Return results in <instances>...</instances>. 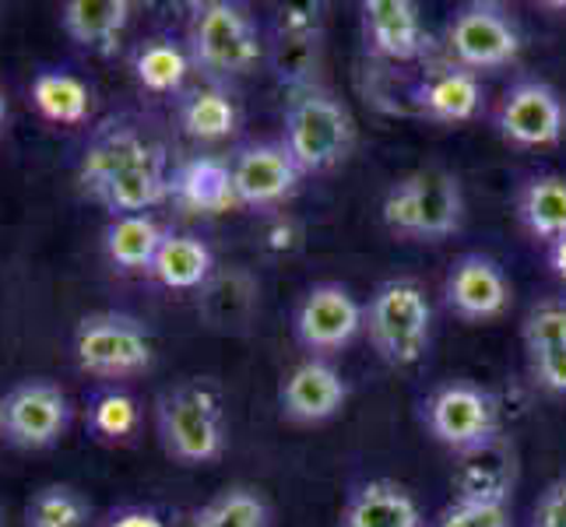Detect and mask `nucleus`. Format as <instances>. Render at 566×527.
I'll use <instances>...</instances> for the list:
<instances>
[{
	"mask_svg": "<svg viewBox=\"0 0 566 527\" xmlns=\"http://www.w3.org/2000/svg\"><path fill=\"white\" fill-rule=\"evenodd\" d=\"M169 176L166 148L127 124H106L77 159V183L109 219L169 201Z\"/></svg>",
	"mask_w": 566,
	"mask_h": 527,
	"instance_id": "f257e3e1",
	"label": "nucleus"
},
{
	"mask_svg": "<svg viewBox=\"0 0 566 527\" xmlns=\"http://www.w3.org/2000/svg\"><path fill=\"white\" fill-rule=\"evenodd\" d=\"M366 335L377 356L395 366H416L433 341V306L416 278H387L366 303Z\"/></svg>",
	"mask_w": 566,
	"mask_h": 527,
	"instance_id": "f03ea898",
	"label": "nucleus"
},
{
	"mask_svg": "<svg viewBox=\"0 0 566 527\" xmlns=\"http://www.w3.org/2000/svg\"><path fill=\"white\" fill-rule=\"evenodd\" d=\"M155 433L166 457L187 467L211 464L226 454L222 401L205 383H177L155 401Z\"/></svg>",
	"mask_w": 566,
	"mask_h": 527,
	"instance_id": "7ed1b4c3",
	"label": "nucleus"
},
{
	"mask_svg": "<svg viewBox=\"0 0 566 527\" xmlns=\"http://www.w3.org/2000/svg\"><path fill=\"white\" fill-rule=\"evenodd\" d=\"M285 151L306 172H327L348 159L356 145V120L345 103L324 88H306L292 95L285 109Z\"/></svg>",
	"mask_w": 566,
	"mask_h": 527,
	"instance_id": "20e7f679",
	"label": "nucleus"
},
{
	"mask_svg": "<svg viewBox=\"0 0 566 527\" xmlns=\"http://www.w3.org/2000/svg\"><path fill=\"white\" fill-rule=\"evenodd\" d=\"M464 198L458 176L443 169H426L398 180L384 198V222L405 240H447L461 229Z\"/></svg>",
	"mask_w": 566,
	"mask_h": 527,
	"instance_id": "39448f33",
	"label": "nucleus"
},
{
	"mask_svg": "<svg viewBox=\"0 0 566 527\" xmlns=\"http://www.w3.org/2000/svg\"><path fill=\"white\" fill-rule=\"evenodd\" d=\"M71 348L82 373L109 383L145 373L155 359L151 330L138 317L116 314V309H103V314H88L77 320Z\"/></svg>",
	"mask_w": 566,
	"mask_h": 527,
	"instance_id": "423d86ee",
	"label": "nucleus"
},
{
	"mask_svg": "<svg viewBox=\"0 0 566 527\" xmlns=\"http://www.w3.org/2000/svg\"><path fill=\"white\" fill-rule=\"evenodd\" d=\"M187 53L190 64L208 77H237L258 64L264 50L258 25L250 22V14L240 4L208 0L190 14Z\"/></svg>",
	"mask_w": 566,
	"mask_h": 527,
	"instance_id": "0eeeda50",
	"label": "nucleus"
},
{
	"mask_svg": "<svg viewBox=\"0 0 566 527\" xmlns=\"http://www.w3.org/2000/svg\"><path fill=\"white\" fill-rule=\"evenodd\" d=\"M71 422V398L53 380H18L0 398V440L18 446V451H50L67 436Z\"/></svg>",
	"mask_w": 566,
	"mask_h": 527,
	"instance_id": "6e6552de",
	"label": "nucleus"
},
{
	"mask_svg": "<svg viewBox=\"0 0 566 527\" xmlns=\"http://www.w3.org/2000/svg\"><path fill=\"white\" fill-rule=\"evenodd\" d=\"M422 419L429 436L454 454L475 451V446L503 436L496 394L468 380H451L437 387L422 404Z\"/></svg>",
	"mask_w": 566,
	"mask_h": 527,
	"instance_id": "1a4fd4ad",
	"label": "nucleus"
},
{
	"mask_svg": "<svg viewBox=\"0 0 566 527\" xmlns=\"http://www.w3.org/2000/svg\"><path fill=\"white\" fill-rule=\"evenodd\" d=\"M447 50L464 71H496L517 61L521 29L496 4H464L447 22Z\"/></svg>",
	"mask_w": 566,
	"mask_h": 527,
	"instance_id": "9d476101",
	"label": "nucleus"
},
{
	"mask_svg": "<svg viewBox=\"0 0 566 527\" xmlns=\"http://www.w3.org/2000/svg\"><path fill=\"white\" fill-rule=\"evenodd\" d=\"M296 338L310 356H335L366 327V306L338 282H321L296 306Z\"/></svg>",
	"mask_w": 566,
	"mask_h": 527,
	"instance_id": "9b49d317",
	"label": "nucleus"
},
{
	"mask_svg": "<svg viewBox=\"0 0 566 527\" xmlns=\"http://www.w3.org/2000/svg\"><path fill=\"white\" fill-rule=\"evenodd\" d=\"M496 127L517 148H549L566 134V106L545 82H517L496 109Z\"/></svg>",
	"mask_w": 566,
	"mask_h": 527,
	"instance_id": "f8f14e48",
	"label": "nucleus"
},
{
	"mask_svg": "<svg viewBox=\"0 0 566 527\" xmlns=\"http://www.w3.org/2000/svg\"><path fill=\"white\" fill-rule=\"evenodd\" d=\"M514 288L503 267L485 253H464L443 278V303L454 317L468 324L496 320L511 309Z\"/></svg>",
	"mask_w": 566,
	"mask_h": 527,
	"instance_id": "ddd939ff",
	"label": "nucleus"
},
{
	"mask_svg": "<svg viewBox=\"0 0 566 527\" xmlns=\"http://www.w3.org/2000/svg\"><path fill=\"white\" fill-rule=\"evenodd\" d=\"M232 166V183H237L240 208H275L292 198L303 180V169L285 151L282 141H261L237 151Z\"/></svg>",
	"mask_w": 566,
	"mask_h": 527,
	"instance_id": "4468645a",
	"label": "nucleus"
},
{
	"mask_svg": "<svg viewBox=\"0 0 566 527\" xmlns=\"http://www.w3.org/2000/svg\"><path fill=\"white\" fill-rule=\"evenodd\" d=\"M345 401H348V383L342 377V369L321 356H310L292 366L279 390L282 415L300 425H317L335 419L345 408Z\"/></svg>",
	"mask_w": 566,
	"mask_h": 527,
	"instance_id": "2eb2a0df",
	"label": "nucleus"
},
{
	"mask_svg": "<svg viewBox=\"0 0 566 527\" xmlns=\"http://www.w3.org/2000/svg\"><path fill=\"white\" fill-rule=\"evenodd\" d=\"M517 451L506 436H496L490 443L475 446V451L458 454L451 489L458 503H490L506 506L517 489Z\"/></svg>",
	"mask_w": 566,
	"mask_h": 527,
	"instance_id": "dca6fc26",
	"label": "nucleus"
},
{
	"mask_svg": "<svg viewBox=\"0 0 566 527\" xmlns=\"http://www.w3.org/2000/svg\"><path fill=\"white\" fill-rule=\"evenodd\" d=\"M321 29L324 22L317 4H289L275 18V71L292 92L314 88L321 64Z\"/></svg>",
	"mask_w": 566,
	"mask_h": 527,
	"instance_id": "f3484780",
	"label": "nucleus"
},
{
	"mask_svg": "<svg viewBox=\"0 0 566 527\" xmlns=\"http://www.w3.org/2000/svg\"><path fill=\"white\" fill-rule=\"evenodd\" d=\"M363 39L366 50L384 61H419L429 50V32L412 0H366Z\"/></svg>",
	"mask_w": 566,
	"mask_h": 527,
	"instance_id": "a211bd4d",
	"label": "nucleus"
},
{
	"mask_svg": "<svg viewBox=\"0 0 566 527\" xmlns=\"http://www.w3.org/2000/svg\"><path fill=\"white\" fill-rule=\"evenodd\" d=\"M169 201H177L190 214H222L240 208L232 166L214 155H193L169 176Z\"/></svg>",
	"mask_w": 566,
	"mask_h": 527,
	"instance_id": "6ab92c4d",
	"label": "nucleus"
},
{
	"mask_svg": "<svg viewBox=\"0 0 566 527\" xmlns=\"http://www.w3.org/2000/svg\"><path fill=\"white\" fill-rule=\"evenodd\" d=\"M338 527H422V510L401 482L369 478L348 493Z\"/></svg>",
	"mask_w": 566,
	"mask_h": 527,
	"instance_id": "aec40b11",
	"label": "nucleus"
},
{
	"mask_svg": "<svg viewBox=\"0 0 566 527\" xmlns=\"http://www.w3.org/2000/svg\"><path fill=\"white\" fill-rule=\"evenodd\" d=\"M130 0H67L61 8V29L77 50L113 56L130 25Z\"/></svg>",
	"mask_w": 566,
	"mask_h": 527,
	"instance_id": "412c9836",
	"label": "nucleus"
},
{
	"mask_svg": "<svg viewBox=\"0 0 566 527\" xmlns=\"http://www.w3.org/2000/svg\"><path fill=\"white\" fill-rule=\"evenodd\" d=\"M29 99L35 113L56 127H82L88 124V116L95 109V95L85 77H77L71 71H56V67H46L32 77Z\"/></svg>",
	"mask_w": 566,
	"mask_h": 527,
	"instance_id": "4be33fe9",
	"label": "nucleus"
},
{
	"mask_svg": "<svg viewBox=\"0 0 566 527\" xmlns=\"http://www.w3.org/2000/svg\"><path fill=\"white\" fill-rule=\"evenodd\" d=\"M419 106L437 124H468L482 109V82L464 67H443L429 74L419 88Z\"/></svg>",
	"mask_w": 566,
	"mask_h": 527,
	"instance_id": "5701e85b",
	"label": "nucleus"
},
{
	"mask_svg": "<svg viewBox=\"0 0 566 527\" xmlns=\"http://www.w3.org/2000/svg\"><path fill=\"white\" fill-rule=\"evenodd\" d=\"M163 240L166 229L151 214H120V219H109L103 232V250L113 267L127 271V275H138V271L148 275Z\"/></svg>",
	"mask_w": 566,
	"mask_h": 527,
	"instance_id": "b1692460",
	"label": "nucleus"
},
{
	"mask_svg": "<svg viewBox=\"0 0 566 527\" xmlns=\"http://www.w3.org/2000/svg\"><path fill=\"white\" fill-rule=\"evenodd\" d=\"M211 267H214V253L205 240L190 236V232H166L148 275L166 288L190 292L211 278Z\"/></svg>",
	"mask_w": 566,
	"mask_h": 527,
	"instance_id": "393cba45",
	"label": "nucleus"
},
{
	"mask_svg": "<svg viewBox=\"0 0 566 527\" xmlns=\"http://www.w3.org/2000/svg\"><path fill=\"white\" fill-rule=\"evenodd\" d=\"M517 219L545 246L566 236V176H532L517 193Z\"/></svg>",
	"mask_w": 566,
	"mask_h": 527,
	"instance_id": "a878e982",
	"label": "nucleus"
},
{
	"mask_svg": "<svg viewBox=\"0 0 566 527\" xmlns=\"http://www.w3.org/2000/svg\"><path fill=\"white\" fill-rule=\"evenodd\" d=\"M180 127L198 141H226L240 130V106L219 85L198 88L180 103Z\"/></svg>",
	"mask_w": 566,
	"mask_h": 527,
	"instance_id": "bb28decb",
	"label": "nucleus"
},
{
	"mask_svg": "<svg viewBox=\"0 0 566 527\" xmlns=\"http://www.w3.org/2000/svg\"><path fill=\"white\" fill-rule=\"evenodd\" d=\"M184 527H271V506L261 489L229 485L201 510H193Z\"/></svg>",
	"mask_w": 566,
	"mask_h": 527,
	"instance_id": "cd10ccee",
	"label": "nucleus"
},
{
	"mask_svg": "<svg viewBox=\"0 0 566 527\" xmlns=\"http://www.w3.org/2000/svg\"><path fill=\"white\" fill-rule=\"evenodd\" d=\"M92 503L88 496L67 482H46L29 496L22 527H88Z\"/></svg>",
	"mask_w": 566,
	"mask_h": 527,
	"instance_id": "c85d7f7f",
	"label": "nucleus"
},
{
	"mask_svg": "<svg viewBox=\"0 0 566 527\" xmlns=\"http://www.w3.org/2000/svg\"><path fill=\"white\" fill-rule=\"evenodd\" d=\"M190 67V53L180 43H172V39H148L134 53V77H138L142 88L155 95L180 92Z\"/></svg>",
	"mask_w": 566,
	"mask_h": 527,
	"instance_id": "c756f323",
	"label": "nucleus"
},
{
	"mask_svg": "<svg viewBox=\"0 0 566 527\" xmlns=\"http://www.w3.org/2000/svg\"><path fill=\"white\" fill-rule=\"evenodd\" d=\"M85 422L99 443H127L142 425V408L124 387H103L88 398Z\"/></svg>",
	"mask_w": 566,
	"mask_h": 527,
	"instance_id": "7c9ffc66",
	"label": "nucleus"
},
{
	"mask_svg": "<svg viewBox=\"0 0 566 527\" xmlns=\"http://www.w3.org/2000/svg\"><path fill=\"white\" fill-rule=\"evenodd\" d=\"M566 345V303L545 299L535 303L524 317V351L538 356V351H553Z\"/></svg>",
	"mask_w": 566,
	"mask_h": 527,
	"instance_id": "2f4dec72",
	"label": "nucleus"
},
{
	"mask_svg": "<svg viewBox=\"0 0 566 527\" xmlns=\"http://www.w3.org/2000/svg\"><path fill=\"white\" fill-rule=\"evenodd\" d=\"M433 527H514L511 506H490V503H451L437 517Z\"/></svg>",
	"mask_w": 566,
	"mask_h": 527,
	"instance_id": "473e14b6",
	"label": "nucleus"
},
{
	"mask_svg": "<svg viewBox=\"0 0 566 527\" xmlns=\"http://www.w3.org/2000/svg\"><path fill=\"white\" fill-rule=\"evenodd\" d=\"M528 366H532V377L542 390H549V394H566V345L528 356Z\"/></svg>",
	"mask_w": 566,
	"mask_h": 527,
	"instance_id": "72a5a7b5",
	"label": "nucleus"
},
{
	"mask_svg": "<svg viewBox=\"0 0 566 527\" xmlns=\"http://www.w3.org/2000/svg\"><path fill=\"white\" fill-rule=\"evenodd\" d=\"M532 527H566V475H559L535 503Z\"/></svg>",
	"mask_w": 566,
	"mask_h": 527,
	"instance_id": "f704fd0d",
	"label": "nucleus"
},
{
	"mask_svg": "<svg viewBox=\"0 0 566 527\" xmlns=\"http://www.w3.org/2000/svg\"><path fill=\"white\" fill-rule=\"evenodd\" d=\"M103 527H166V520L148 506H116L106 514Z\"/></svg>",
	"mask_w": 566,
	"mask_h": 527,
	"instance_id": "c9c22d12",
	"label": "nucleus"
},
{
	"mask_svg": "<svg viewBox=\"0 0 566 527\" xmlns=\"http://www.w3.org/2000/svg\"><path fill=\"white\" fill-rule=\"evenodd\" d=\"M549 267H553V275L566 285V236L549 243Z\"/></svg>",
	"mask_w": 566,
	"mask_h": 527,
	"instance_id": "e433bc0d",
	"label": "nucleus"
},
{
	"mask_svg": "<svg viewBox=\"0 0 566 527\" xmlns=\"http://www.w3.org/2000/svg\"><path fill=\"white\" fill-rule=\"evenodd\" d=\"M8 124H11V99H8L4 85H0V141H4V134H8Z\"/></svg>",
	"mask_w": 566,
	"mask_h": 527,
	"instance_id": "4c0bfd02",
	"label": "nucleus"
},
{
	"mask_svg": "<svg viewBox=\"0 0 566 527\" xmlns=\"http://www.w3.org/2000/svg\"><path fill=\"white\" fill-rule=\"evenodd\" d=\"M0 527H8V506L0 503Z\"/></svg>",
	"mask_w": 566,
	"mask_h": 527,
	"instance_id": "58836bf2",
	"label": "nucleus"
}]
</instances>
